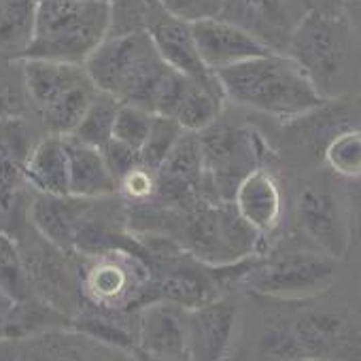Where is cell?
Wrapping results in <instances>:
<instances>
[{
	"mask_svg": "<svg viewBox=\"0 0 361 361\" xmlns=\"http://www.w3.org/2000/svg\"><path fill=\"white\" fill-rule=\"evenodd\" d=\"M102 157L106 161V168L111 172V176L115 178V183L119 185V180L132 172L138 164H140V151L134 149V147H128L115 138H111L102 149Z\"/></svg>",
	"mask_w": 361,
	"mask_h": 361,
	"instance_id": "obj_34",
	"label": "cell"
},
{
	"mask_svg": "<svg viewBox=\"0 0 361 361\" xmlns=\"http://www.w3.org/2000/svg\"><path fill=\"white\" fill-rule=\"evenodd\" d=\"M323 159L342 178H361V128L344 126L325 140Z\"/></svg>",
	"mask_w": 361,
	"mask_h": 361,
	"instance_id": "obj_24",
	"label": "cell"
},
{
	"mask_svg": "<svg viewBox=\"0 0 361 361\" xmlns=\"http://www.w3.org/2000/svg\"><path fill=\"white\" fill-rule=\"evenodd\" d=\"M319 298L291 302L289 310V323L304 359L361 361V319L348 306Z\"/></svg>",
	"mask_w": 361,
	"mask_h": 361,
	"instance_id": "obj_7",
	"label": "cell"
},
{
	"mask_svg": "<svg viewBox=\"0 0 361 361\" xmlns=\"http://www.w3.org/2000/svg\"><path fill=\"white\" fill-rule=\"evenodd\" d=\"M240 323V306L228 293L190 308L188 361H228Z\"/></svg>",
	"mask_w": 361,
	"mask_h": 361,
	"instance_id": "obj_12",
	"label": "cell"
},
{
	"mask_svg": "<svg viewBox=\"0 0 361 361\" xmlns=\"http://www.w3.org/2000/svg\"><path fill=\"white\" fill-rule=\"evenodd\" d=\"M30 109L24 60H0V119L24 117Z\"/></svg>",
	"mask_w": 361,
	"mask_h": 361,
	"instance_id": "obj_26",
	"label": "cell"
},
{
	"mask_svg": "<svg viewBox=\"0 0 361 361\" xmlns=\"http://www.w3.org/2000/svg\"><path fill=\"white\" fill-rule=\"evenodd\" d=\"M192 35L202 62L213 73H219L224 68L236 66L240 62L272 51L249 30L221 16L194 22Z\"/></svg>",
	"mask_w": 361,
	"mask_h": 361,
	"instance_id": "obj_14",
	"label": "cell"
},
{
	"mask_svg": "<svg viewBox=\"0 0 361 361\" xmlns=\"http://www.w3.org/2000/svg\"><path fill=\"white\" fill-rule=\"evenodd\" d=\"M117 194L132 202H151L157 194V172L138 164L132 172H128L117 185Z\"/></svg>",
	"mask_w": 361,
	"mask_h": 361,
	"instance_id": "obj_32",
	"label": "cell"
},
{
	"mask_svg": "<svg viewBox=\"0 0 361 361\" xmlns=\"http://www.w3.org/2000/svg\"><path fill=\"white\" fill-rule=\"evenodd\" d=\"M153 117H155L153 113L140 106L119 102L117 113H115V123H113V138L140 151L142 142L149 136Z\"/></svg>",
	"mask_w": 361,
	"mask_h": 361,
	"instance_id": "obj_29",
	"label": "cell"
},
{
	"mask_svg": "<svg viewBox=\"0 0 361 361\" xmlns=\"http://www.w3.org/2000/svg\"><path fill=\"white\" fill-rule=\"evenodd\" d=\"M37 136L30 121L24 117H7L0 119V149L22 166H26L32 149L37 147Z\"/></svg>",
	"mask_w": 361,
	"mask_h": 361,
	"instance_id": "obj_30",
	"label": "cell"
},
{
	"mask_svg": "<svg viewBox=\"0 0 361 361\" xmlns=\"http://www.w3.org/2000/svg\"><path fill=\"white\" fill-rule=\"evenodd\" d=\"M26 185L28 180L24 176V166L0 149V217L16 211Z\"/></svg>",
	"mask_w": 361,
	"mask_h": 361,
	"instance_id": "obj_31",
	"label": "cell"
},
{
	"mask_svg": "<svg viewBox=\"0 0 361 361\" xmlns=\"http://www.w3.org/2000/svg\"><path fill=\"white\" fill-rule=\"evenodd\" d=\"M98 92L153 113L159 81L170 71L145 30L106 35L83 64Z\"/></svg>",
	"mask_w": 361,
	"mask_h": 361,
	"instance_id": "obj_2",
	"label": "cell"
},
{
	"mask_svg": "<svg viewBox=\"0 0 361 361\" xmlns=\"http://www.w3.org/2000/svg\"><path fill=\"white\" fill-rule=\"evenodd\" d=\"M24 176L28 185L39 194L68 196V151L66 138L58 134H45L32 149Z\"/></svg>",
	"mask_w": 361,
	"mask_h": 361,
	"instance_id": "obj_20",
	"label": "cell"
},
{
	"mask_svg": "<svg viewBox=\"0 0 361 361\" xmlns=\"http://www.w3.org/2000/svg\"><path fill=\"white\" fill-rule=\"evenodd\" d=\"M188 321L190 308L166 300H153L134 310V348L188 361Z\"/></svg>",
	"mask_w": 361,
	"mask_h": 361,
	"instance_id": "obj_13",
	"label": "cell"
},
{
	"mask_svg": "<svg viewBox=\"0 0 361 361\" xmlns=\"http://www.w3.org/2000/svg\"><path fill=\"white\" fill-rule=\"evenodd\" d=\"M37 26L35 0H0V60L24 58Z\"/></svg>",
	"mask_w": 361,
	"mask_h": 361,
	"instance_id": "obj_21",
	"label": "cell"
},
{
	"mask_svg": "<svg viewBox=\"0 0 361 361\" xmlns=\"http://www.w3.org/2000/svg\"><path fill=\"white\" fill-rule=\"evenodd\" d=\"M75 3H109V0H75Z\"/></svg>",
	"mask_w": 361,
	"mask_h": 361,
	"instance_id": "obj_38",
	"label": "cell"
},
{
	"mask_svg": "<svg viewBox=\"0 0 361 361\" xmlns=\"http://www.w3.org/2000/svg\"><path fill=\"white\" fill-rule=\"evenodd\" d=\"M92 200L77 196L39 194L28 204V224L51 245L73 251L77 230L90 211Z\"/></svg>",
	"mask_w": 361,
	"mask_h": 361,
	"instance_id": "obj_15",
	"label": "cell"
},
{
	"mask_svg": "<svg viewBox=\"0 0 361 361\" xmlns=\"http://www.w3.org/2000/svg\"><path fill=\"white\" fill-rule=\"evenodd\" d=\"M64 138L68 151V194L87 200L115 196L117 183L106 168L102 151L75 140L73 136Z\"/></svg>",
	"mask_w": 361,
	"mask_h": 361,
	"instance_id": "obj_18",
	"label": "cell"
},
{
	"mask_svg": "<svg viewBox=\"0 0 361 361\" xmlns=\"http://www.w3.org/2000/svg\"><path fill=\"white\" fill-rule=\"evenodd\" d=\"M340 262L319 249H285L255 257L243 287L274 302H302L323 295L338 279Z\"/></svg>",
	"mask_w": 361,
	"mask_h": 361,
	"instance_id": "obj_5",
	"label": "cell"
},
{
	"mask_svg": "<svg viewBox=\"0 0 361 361\" xmlns=\"http://www.w3.org/2000/svg\"><path fill=\"white\" fill-rule=\"evenodd\" d=\"M353 207H355L357 217H359V221H361V185H357V188L353 190Z\"/></svg>",
	"mask_w": 361,
	"mask_h": 361,
	"instance_id": "obj_37",
	"label": "cell"
},
{
	"mask_svg": "<svg viewBox=\"0 0 361 361\" xmlns=\"http://www.w3.org/2000/svg\"><path fill=\"white\" fill-rule=\"evenodd\" d=\"M224 100L226 98L221 94H215V92H211L204 85L194 81L190 85V90L185 92L183 100H180L172 119L185 132L200 134L207 128H211L215 121H219Z\"/></svg>",
	"mask_w": 361,
	"mask_h": 361,
	"instance_id": "obj_23",
	"label": "cell"
},
{
	"mask_svg": "<svg viewBox=\"0 0 361 361\" xmlns=\"http://www.w3.org/2000/svg\"><path fill=\"white\" fill-rule=\"evenodd\" d=\"M96 96H98L96 85L90 79H85L83 83L73 87L64 98H60L54 106L39 113V119L47 130V134H58V136L73 134V130L79 126V121L83 119L85 111L90 109Z\"/></svg>",
	"mask_w": 361,
	"mask_h": 361,
	"instance_id": "obj_22",
	"label": "cell"
},
{
	"mask_svg": "<svg viewBox=\"0 0 361 361\" xmlns=\"http://www.w3.org/2000/svg\"><path fill=\"white\" fill-rule=\"evenodd\" d=\"M232 204L238 215L262 236L274 232L283 217V194L276 178L264 168L251 170L234 192Z\"/></svg>",
	"mask_w": 361,
	"mask_h": 361,
	"instance_id": "obj_16",
	"label": "cell"
},
{
	"mask_svg": "<svg viewBox=\"0 0 361 361\" xmlns=\"http://www.w3.org/2000/svg\"><path fill=\"white\" fill-rule=\"evenodd\" d=\"M204 159V198L209 202H232L240 180L262 166L264 142L255 132L215 121L198 134Z\"/></svg>",
	"mask_w": 361,
	"mask_h": 361,
	"instance_id": "obj_9",
	"label": "cell"
},
{
	"mask_svg": "<svg viewBox=\"0 0 361 361\" xmlns=\"http://www.w3.org/2000/svg\"><path fill=\"white\" fill-rule=\"evenodd\" d=\"M221 18L243 26L268 49L285 54L293 26L281 0H226Z\"/></svg>",
	"mask_w": 361,
	"mask_h": 361,
	"instance_id": "obj_17",
	"label": "cell"
},
{
	"mask_svg": "<svg viewBox=\"0 0 361 361\" xmlns=\"http://www.w3.org/2000/svg\"><path fill=\"white\" fill-rule=\"evenodd\" d=\"M215 75L226 100L272 117H304L327 102L302 66L279 51H268Z\"/></svg>",
	"mask_w": 361,
	"mask_h": 361,
	"instance_id": "obj_1",
	"label": "cell"
},
{
	"mask_svg": "<svg viewBox=\"0 0 361 361\" xmlns=\"http://www.w3.org/2000/svg\"><path fill=\"white\" fill-rule=\"evenodd\" d=\"M132 359L134 361H180V359H166V357H155L149 353H142L138 348H132Z\"/></svg>",
	"mask_w": 361,
	"mask_h": 361,
	"instance_id": "obj_36",
	"label": "cell"
},
{
	"mask_svg": "<svg viewBox=\"0 0 361 361\" xmlns=\"http://www.w3.org/2000/svg\"><path fill=\"white\" fill-rule=\"evenodd\" d=\"M161 9L172 18L194 24L204 18H215L221 13V5L217 0H157Z\"/></svg>",
	"mask_w": 361,
	"mask_h": 361,
	"instance_id": "obj_33",
	"label": "cell"
},
{
	"mask_svg": "<svg viewBox=\"0 0 361 361\" xmlns=\"http://www.w3.org/2000/svg\"><path fill=\"white\" fill-rule=\"evenodd\" d=\"M295 221L314 249L342 262L350 247V219L342 196L325 180H308L295 200Z\"/></svg>",
	"mask_w": 361,
	"mask_h": 361,
	"instance_id": "obj_10",
	"label": "cell"
},
{
	"mask_svg": "<svg viewBox=\"0 0 361 361\" xmlns=\"http://www.w3.org/2000/svg\"><path fill=\"white\" fill-rule=\"evenodd\" d=\"M117 106H119V100H115L113 96L104 92H98V96L85 111L83 119L68 136H73L75 140L83 145L102 149L113 138V123H115Z\"/></svg>",
	"mask_w": 361,
	"mask_h": 361,
	"instance_id": "obj_25",
	"label": "cell"
},
{
	"mask_svg": "<svg viewBox=\"0 0 361 361\" xmlns=\"http://www.w3.org/2000/svg\"><path fill=\"white\" fill-rule=\"evenodd\" d=\"M22 60L26 71L30 102L37 113L47 111L60 98H64L73 87L90 79L85 68L79 64H64L51 60H35V58H22Z\"/></svg>",
	"mask_w": 361,
	"mask_h": 361,
	"instance_id": "obj_19",
	"label": "cell"
},
{
	"mask_svg": "<svg viewBox=\"0 0 361 361\" xmlns=\"http://www.w3.org/2000/svg\"><path fill=\"white\" fill-rule=\"evenodd\" d=\"M13 238L20 249L30 293L73 321L85 306L77 255L45 240L30 224Z\"/></svg>",
	"mask_w": 361,
	"mask_h": 361,
	"instance_id": "obj_8",
	"label": "cell"
},
{
	"mask_svg": "<svg viewBox=\"0 0 361 361\" xmlns=\"http://www.w3.org/2000/svg\"><path fill=\"white\" fill-rule=\"evenodd\" d=\"M77 259L85 306L132 312L145 304L151 272L142 259L138 240H134L132 247H113L90 255H77Z\"/></svg>",
	"mask_w": 361,
	"mask_h": 361,
	"instance_id": "obj_6",
	"label": "cell"
},
{
	"mask_svg": "<svg viewBox=\"0 0 361 361\" xmlns=\"http://www.w3.org/2000/svg\"><path fill=\"white\" fill-rule=\"evenodd\" d=\"M111 28L109 3L39 0L35 39L24 58L83 66Z\"/></svg>",
	"mask_w": 361,
	"mask_h": 361,
	"instance_id": "obj_4",
	"label": "cell"
},
{
	"mask_svg": "<svg viewBox=\"0 0 361 361\" xmlns=\"http://www.w3.org/2000/svg\"><path fill=\"white\" fill-rule=\"evenodd\" d=\"M35 3H39V0H35Z\"/></svg>",
	"mask_w": 361,
	"mask_h": 361,
	"instance_id": "obj_39",
	"label": "cell"
},
{
	"mask_svg": "<svg viewBox=\"0 0 361 361\" xmlns=\"http://www.w3.org/2000/svg\"><path fill=\"white\" fill-rule=\"evenodd\" d=\"M0 291H5L13 302L35 298L24 274L18 243L5 230H0Z\"/></svg>",
	"mask_w": 361,
	"mask_h": 361,
	"instance_id": "obj_27",
	"label": "cell"
},
{
	"mask_svg": "<svg viewBox=\"0 0 361 361\" xmlns=\"http://www.w3.org/2000/svg\"><path fill=\"white\" fill-rule=\"evenodd\" d=\"M145 32L151 37L166 66L204 85L207 90L224 96L217 75L202 62L198 54V47L192 35V24L172 18L170 13L161 9L157 0H151V5L147 7V13H145Z\"/></svg>",
	"mask_w": 361,
	"mask_h": 361,
	"instance_id": "obj_11",
	"label": "cell"
},
{
	"mask_svg": "<svg viewBox=\"0 0 361 361\" xmlns=\"http://www.w3.org/2000/svg\"><path fill=\"white\" fill-rule=\"evenodd\" d=\"M183 132L185 130L180 128L174 119L155 115L153 123H151V130H149V136L140 147V164L145 168L157 172Z\"/></svg>",
	"mask_w": 361,
	"mask_h": 361,
	"instance_id": "obj_28",
	"label": "cell"
},
{
	"mask_svg": "<svg viewBox=\"0 0 361 361\" xmlns=\"http://www.w3.org/2000/svg\"><path fill=\"white\" fill-rule=\"evenodd\" d=\"M357 45L342 11L312 9L293 26L285 54L302 66L317 92L329 100L346 87Z\"/></svg>",
	"mask_w": 361,
	"mask_h": 361,
	"instance_id": "obj_3",
	"label": "cell"
},
{
	"mask_svg": "<svg viewBox=\"0 0 361 361\" xmlns=\"http://www.w3.org/2000/svg\"><path fill=\"white\" fill-rule=\"evenodd\" d=\"M342 13L350 26L353 37L357 39L359 47H361V0H344L342 5Z\"/></svg>",
	"mask_w": 361,
	"mask_h": 361,
	"instance_id": "obj_35",
	"label": "cell"
}]
</instances>
